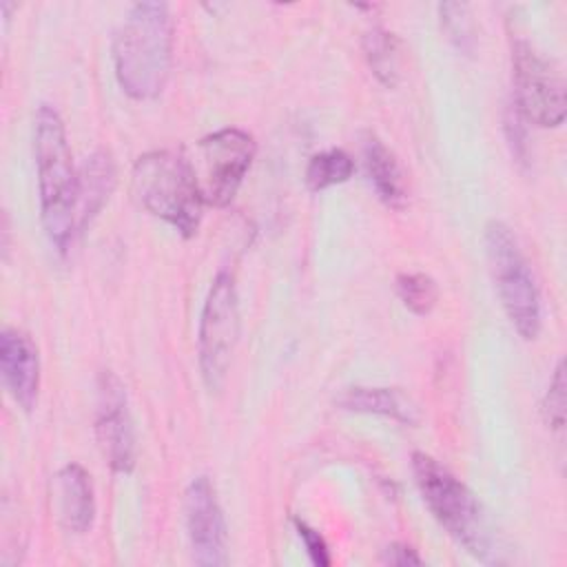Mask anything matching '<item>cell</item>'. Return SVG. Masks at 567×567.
<instances>
[{
  "instance_id": "44dd1931",
  "label": "cell",
  "mask_w": 567,
  "mask_h": 567,
  "mask_svg": "<svg viewBox=\"0 0 567 567\" xmlns=\"http://www.w3.org/2000/svg\"><path fill=\"white\" fill-rule=\"evenodd\" d=\"M505 135L507 144L512 148V155L516 162L525 164L529 157V144H527V131H525V117L516 111L514 104L507 106L505 111Z\"/></svg>"
},
{
  "instance_id": "d6986e66",
  "label": "cell",
  "mask_w": 567,
  "mask_h": 567,
  "mask_svg": "<svg viewBox=\"0 0 567 567\" xmlns=\"http://www.w3.org/2000/svg\"><path fill=\"white\" fill-rule=\"evenodd\" d=\"M439 18H441V27L447 33L450 42L461 53L470 55L476 44L474 20H472L470 7L463 2H443V4H439Z\"/></svg>"
},
{
  "instance_id": "2e32d148",
  "label": "cell",
  "mask_w": 567,
  "mask_h": 567,
  "mask_svg": "<svg viewBox=\"0 0 567 567\" xmlns=\"http://www.w3.org/2000/svg\"><path fill=\"white\" fill-rule=\"evenodd\" d=\"M363 55L372 75L388 89H394L401 80V40L383 29L372 27L363 35Z\"/></svg>"
},
{
  "instance_id": "ba28073f",
  "label": "cell",
  "mask_w": 567,
  "mask_h": 567,
  "mask_svg": "<svg viewBox=\"0 0 567 567\" xmlns=\"http://www.w3.org/2000/svg\"><path fill=\"white\" fill-rule=\"evenodd\" d=\"M514 106L525 122L556 128L565 122V78L558 64L525 40L512 44Z\"/></svg>"
},
{
  "instance_id": "e0dca14e",
  "label": "cell",
  "mask_w": 567,
  "mask_h": 567,
  "mask_svg": "<svg viewBox=\"0 0 567 567\" xmlns=\"http://www.w3.org/2000/svg\"><path fill=\"white\" fill-rule=\"evenodd\" d=\"M354 162L343 148H328L310 157L306 166V186L315 193L343 184L352 177Z\"/></svg>"
},
{
  "instance_id": "9a60e30c",
  "label": "cell",
  "mask_w": 567,
  "mask_h": 567,
  "mask_svg": "<svg viewBox=\"0 0 567 567\" xmlns=\"http://www.w3.org/2000/svg\"><path fill=\"white\" fill-rule=\"evenodd\" d=\"M334 403L348 412L377 414L403 425L419 423V408L414 405V401L394 388H365V385L346 388L334 399Z\"/></svg>"
},
{
  "instance_id": "603a6c76",
  "label": "cell",
  "mask_w": 567,
  "mask_h": 567,
  "mask_svg": "<svg viewBox=\"0 0 567 567\" xmlns=\"http://www.w3.org/2000/svg\"><path fill=\"white\" fill-rule=\"evenodd\" d=\"M381 560L385 565H394V567H408V565H421V556L405 543H392L383 549Z\"/></svg>"
},
{
  "instance_id": "277c9868",
  "label": "cell",
  "mask_w": 567,
  "mask_h": 567,
  "mask_svg": "<svg viewBox=\"0 0 567 567\" xmlns=\"http://www.w3.org/2000/svg\"><path fill=\"white\" fill-rule=\"evenodd\" d=\"M412 474L416 487L436 523L481 560H489L492 540L483 520L481 505L472 489L445 465L425 452L412 454Z\"/></svg>"
},
{
  "instance_id": "4fadbf2b",
  "label": "cell",
  "mask_w": 567,
  "mask_h": 567,
  "mask_svg": "<svg viewBox=\"0 0 567 567\" xmlns=\"http://www.w3.org/2000/svg\"><path fill=\"white\" fill-rule=\"evenodd\" d=\"M117 182V171L111 153L95 151L78 168V233H82L93 217L109 202Z\"/></svg>"
},
{
  "instance_id": "52a82bcc",
  "label": "cell",
  "mask_w": 567,
  "mask_h": 567,
  "mask_svg": "<svg viewBox=\"0 0 567 567\" xmlns=\"http://www.w3.org/2000/svg\"><path fill=\"white\" fill-rule=\"evenodd\" d=\"M239 337V297L230 272L213 279L197 332L199 372L210 392H217L228 374V365Z\"/></svg>"
},
{
  "instance_id": "5bb4252c",
  "label": "cell",
  "mask_w": 567,
  "mask_h": 567,
  "mask_svg": "<svg viewBox=\"0 0 567 567\" xmlns=\"http://www.w3.org/2000/svg\"><path fill=\"white\" fill-rule=\"evenodd\" d=\"M361 157L379 199L390 208H403L408 202V186L394 153L374 133H365L361 140Z\"/></svg>"
},
{
  "instance_id": "8fae6325",
  "label": "cell",
  "mask_w": 567,
  "mask_h": 567,
  "mask_svg": "<svg viewBox=\"0 0 567 567\" xmlns=\"http://www.w3.org/2000/svg\"><path fill=\"white\" fill-rule=\"evenodd\" d=\"M0 372L13 403L31 412L40 390V354L24 330L4 328L0 332Z\"/></svg>"
},
{
  "instance_id": "3957f363",
  "label": "cell",
  "mask_w": 567,
  "mask_h": 567,
  "mask_svg": "<svg viewBox=\"0 0 567 567\" xmlns=\"http://www.w3.org/2000/svg\"><path fill=\"white\" fill-rule=\"evenodd\" d=\"M131 190L144 210L179 235L193 237L197 233L206 204L186 155L173 151L140 155L131 171Z\"/></svg>"
},
{
  "instance_id": "7402d4cb",
  "label": "cell",
  "mask_w": 567,
  "mask_h": 567,
  "mask_svg": "<svg viewBox=\"0 0 567 567\" xmlns=\"http://www.w3.org/2000/svg\"><path fill=\"white\" fill-rule=\"evenodd\" d=\"M292 523H295L297 536L301 538V543H303V547H306L310 560H312L317 567H328V565L332 563V558H330V549H328L326 538H323L315 527H310L306 520H301V518H295Z\"/></svg>"
},
{
  "instance_id": "30bf717a",
  "label": "cell",
  "mask_w": 567,
  "mask_h": 567,
  "mask_svg": "<svg viewBox=\"0 0 567 567\" xmlns=\"http://www.w3.org/2000/svg\"><path fill=\"white\" fill-rule=\"evenodd\" d=\"M186 532L193 560L202 567H221L228 563V532L224 512L208 476L190 481L184 494Z\"/></svg>"
},
{
  "instance_id": "5b68a950",
  "label": "cell",
  "mask_w": 567,
  "mask_h": 567,
  "mask_svg": "<svg viewBox=\"0 0 567 567\" xmlns=\"http://www.w3.org/2000/svg\"><path fill=\"white\" fill-rule=\"evenodd\" d=\"M483 241L489 272L509 323L523 339H536L543 328L540 292L512 228L492 219L485 226Z\"/></svg>"
},
{
  "instance_id": "ac0fdd59",
  "label": "cell",
  "mask_w": 567,
  "mask_h": 567,
  "mask_svg": "<svg viewBox=\"0 0 567 567\" xmlns=\"http://www.w3.org/2000/svg\"><path fill=\"white\" fill-rule=\"evenodd\" d=\"M394 288L401 303L419 317L430 315L439 301V286L425 272H403L396 277Z\"/></svg>"
},
{
  "instance_id": "7c38bea8",
  "label": "cell",
  "mask_w": 567,
  "mask_h": 567,
  "mask_svg": "<svg viewBox=\"0 0 567 567\" xmlns=\"http://www.w3.org/2000/svg\"><path fill=\"white\" fill-rule=\"evenodd\" d=\"M55 503L62 527L84 534L95 520V492L89 472L78 463H66L55 474Z\"/></svg>"
},
{
  "instance_id": "ffe728a7",
  "label": "cell",
  "mask_w": 567,
  "mask_h": 567,
  "mask_svg": "<svg viewBox=\"0 0 567 567\" xmlns=\"http://www.w3.org/2000/svg\"><path fill=\"white\" fill-rule=\"evenodd\" d=\"M565 363L558 361L554 368V374L549 379L547 392L543 396V419L547 423V427L560 432L565 427Z\"/></svg>"
},
{
  "instance_id": "7a4b0ae2",
  "label": "cell",
  "mask_w": 567,
  "mask_h": 567,
  "mask_svg": "<svg viewBox=\"0 0 567 567\" xmlns=\"http://www.w3.org/2000/svg\"><path fill=\"white\" fill-rule=\"evenodd\" d=\"M33 157L42 226L51 246L64 252L78 233V171L64 122L49 104L33 115Z\"/></svg>"
},
{
  "instance_id": "8992f818",
  "label": "cell",
  "mask_w": 567,
  "mask_h": 567,
  "mask_svg": "<svg viewBox=\"0 0 567 567\" xmlns=\"http://www.w3.org/2000/svg\"><path fill=\"white\" fill-rule=\"evenodd\" d=\"M255 140L237 126H226L195 142L193 155H186L195 173L204 204L226 206L237 195L255 159Z\"/></svg>"
},
{
  "instance_id": "9c48e42d",
  "label": "cell",
  "mask_w": 567,
  "mask_h": 567,
  "mask_svg": "<svg viewBox=\"0 0 567 567\" xmlns=\"http://www.w3.org/2000/svg\"><path fill=\"white\" fill-rule=\"evenodd\" d=\"M95 439L109 467L128 474L135 465V430L126 405V392L117 374L102 370L97 377Z\"/></svg>"
},
{
  "instance_id": "6da1fadb",
  "label": "cell",
  "mask_w": 567,
  "mask_h": 567,
  "mask_svg": "<svg viewBox=\"0 0 567 567\" xmlns=\"http://www.w3.org/2000/svg\"><path fill=\"white\" fill-rule=\"evenodd\" d=\"M113 66L133 100L157 97L173 66V16L166 2H137L113 35Z\"/></svg>"
}]
</instances>
